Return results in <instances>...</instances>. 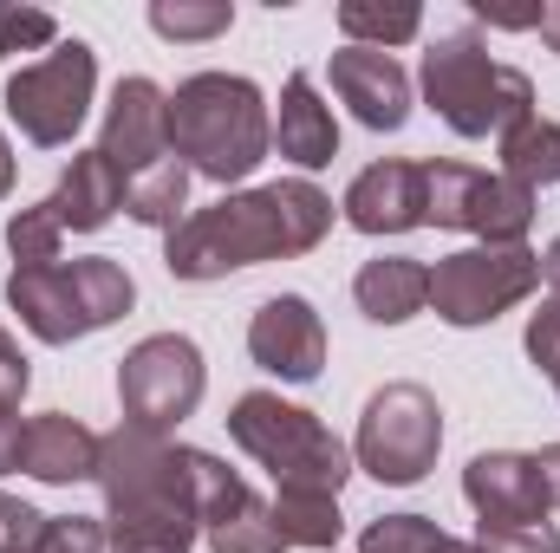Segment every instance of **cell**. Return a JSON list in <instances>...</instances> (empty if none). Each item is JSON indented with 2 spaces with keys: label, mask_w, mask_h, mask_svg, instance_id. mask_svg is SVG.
Masks as SVG:
<instances>
[{
  "label": "cell",
  "mask_w": 560,
  "mask_h": 553,
  "mask_svg": "<svg viewBox=\"0 0 560 553\" xmlns=\"http://www.w3.org/2000/svg\"><path fill=\"white\" fill-rule=\"evenodd\" d=\"M26 385H33V365H26V352L13 345V332L0 326V404H20Z\"/></svg>",
  "instance_id": "obj_34"
},
{
  "label": "cell",
  "mask_w": 560,
  "mask_h": 553,
  "mask_svg": "<svg viewBox=\"0 0 560 553\" xmlns=\"http://www.w3.org/2000/svg\"><path fill=\"white\" fill-rule=\"evenodd\" d=\"M541 280H548V293L560 299V235L548 242V255H541Z\"/></svg>",
  "instance_id": "obj_37"
},
{
  "label": "cell",
  "mask_w": 560,
  "mask_h": 553,
  "mask_svg": "<svg viewBox=\"0 0 560 553\" xmlns=\"http://www.w3.org/2000/svg\"><path fill=\"white\" fill-rule=\"evenodd\" d=\"M202 534H209V553H287V541H280V528H275V508L255 489L235 495Z\"/></svg>",
  "instance_id": "obj_25"
},
{
  "label": "cell",
  "mask_w": 560,
  "mask_h": 553,
  "mask_svg": "<svg viewBox=\"0 0 560 553\" xmlns=\"http://www.w3.org/2000/svg\"><path fill=\"white\" fill-rule=\"evenodd\" d=\"M443 548H450V534L430 515H378L359 534V553H443Z\"/></svg>",
  "instance_id": "obj_28"
},
{
  "label": "cell",
  "mask_w": 560,
  "mask_h": 553,
  "mask_svg": "<svg viewBox=\"0 0 560 553\" xmlns=\"http://www.w3.org/2000/svg\"><path fill=\"white\" fill-rule=\"evenodd\" d=\"M92 92H98V52L85 39H59L46 59L20 66L7 79V118L20 125L26 143L59 150V143L79 138V125L92 111Z\"/></svg>",
  "instance_id": "obj_7"
},
{
  "label": "cell",
  "mask_w": 560,
  "mask_h": 553,
  "mask_svg": "<svg viewBox=\"0 0 560 553\" xmlns=\"http://www.w3.org/2000/svg\"><path fill=\"white\" fill-rule=\"evenodd\" d=\"M548 378H555V391H560V365H555V372H548Z\"/></svg>",
  "instance_id": "obj_41"
},
{
  "label": "cell",
  "mask_w": 560,
  "mask_h": 553,
  "mask_svg": "<svg viewBox=\"0 0 560 553\" xmlns=\"http://www.w3.org/2000/svg\"><path fill=\"white\" fill-rule=\"evenodd\" d=\"M150 26L163 39H215L235 26L229 0H150Z\"/></svg>",
  "instance_id": "obj_26"
},
{
  "label": "cell",
  "mask_w": 560,
  "mask_h": 553,
  "mask_svg": "<svg viewBox=\"0 0 560 553\" xmlns=\"http://www.w3.org/2000/svg\"><path fill=\"white\" fill-rule=\"evenodd\" d=\"M39 534H46V515L13 502V495H0V553H33Z\"/></svg>",
  "instance_id": "obj_33"
},
{
  "label": "cell",
  "mask_w": 560,
  "mask_h": 553,
  "mask_svg": "<svg viewBox=\"0 0 560 553\" xmlns=\"http://www.w3.org/2000/svg\"><path fill=\"white\" fill-rule=\"evenodd\" d=\"M59 242H66V228H59V215H52L46 202L20 209V215L7 222V255H13V268H59Z\"/></svg>",
  "instance_id": "obj_27"
},
{
  "label": "cell",
  "mask_w": 560,
  "mask_h": 553,
  "mask_svg": "<svg viewBox=\"0 0 560 553\" xmlns=\"http://www.w3.org/2000/svg\"><path fill=\"white\" fill-rule=\"evenodd\" d=\"M326 79L339 92V105H352V118L365 131H405L411 118V72L392 59V52H372V46H339L326 59Z\"/></svg>",
  "instance_id": "obj_11"
},
{
  "label": "cell",
  "mask_w": 560,
  "mask_h": 553,
  "mask_svg": "<svg viewBox=\"0 0 560 553\" xmlns=\"http://www.w3.org/2000/svg\"><path fill=\"white\" fill-rule=\"evenodd\" d=\"M423 98L456 138H502L535 111V79L489 59L476 26H456L423 52Z\"/></svg>",
  "instance_id": "obj_3"
},
{
  "label": "cell",
  "mask_w": 560,
  "mask_h": 553,
  "mask_svg": "<svg viewBox=\"0 0 560 553\" xmlns=\"http://www.w3.org/2000/svg\"><path fill=\"white\" fill-rule=\"evenodd\" d=\"M66 274H72L79 313H85V326H92V332H98V326H112V319H125V313H131V299H138V280L125 274L112 255H85V261H72Z\"/></svg>",
  "instance_id": "obj_23"
},
{
  "label": "cell",
  "mask_w": 560,
  "mask_h": 553,
  "mask_svg": "<svg viewBox=\"0 0 560 553\" xmlns=\"http://www.w3.org/2000/svg\"><path fill=\"white\" fill-rule=\"evenodd\" d=\"M20 436H26V423L13 416V404H0V475L20 469Z\"/></svg>",
  "instance_id": "obj_35"
},
{
  "label": "cell",
  "mask_w": 560,
  "mask_h": 553,
  "mask_svg": "<svg viewBox=\"0 0 560 553\" xmlns=\"http://www.w3.org/2000/svg\"><path fill=\"white\" fill-rule=\"evenodd\" d=\"M46 209L59 215V228L92 235V228H105V222L125 209V169H118L105 150H72V163H66L59 189L46 196Z\"/></svg>",
  "instance_id": "obj_17"
},
{
  "label": "cell",
  "mask_w": 560,
  "mask_h": 553,
  "mask_svg": "<svg viewBox=\"0 0 560 553\" xmlns=\"http://www.w3.org/2000/svg\"><path fill=\"white\" fill-rule=\"evenodd\" d=\"M535 469H541V489H548V508H560V443L535 449Z\"/></svg>",
  "instance_id": "obj_36"
},
{
  "label": "cell",
  "mask_w": 560,
  "mask_h": 553,
  "mask_svg": "<svg viewBox=\"0 0 560 553\" xmlns=\"http://www.w3.org/2000/svg\"><path fill=\"white\" fill-rule=\"evenodd\" d=\"M522 345H528V358L541 365V372H555L560 365V299L548 293L535 313H528V332H522Z\"/></svg>",
  "instance_id": "obj_32"
},
{
  "label": "cell",
  "mask_w": 560,
  "mask_h": 553,
  "mask_svg": "<svg viewBox=\"0 0 560 553\" xmlns=\"http://www.w3.org/2000/svg\"><path fill=\"white\" fill-rule=\"evenodd\" d=\"M39 46H59V20H52L46 7L0 0V59H13V52H39Z\"/></svg>",
  "instance_id": "obj_29"
},
{
  "label": "cell",
  "mask_w": 560,
  "mask_h": 553,
  "mask_svg": "<svg viewBox=\"0 0 560 553\" xmlns=\"http://www.w3.org/2000/svg\"><path fill=\"white\" fill-rule=\"evenodd\" d=\"M436 449H443V411L423 385L398 378L365 398L359 436H352V469H365L385 489H411L436 469Z\"/></svg>",
  "instance_id": "obj_5"
},
{
  "label": "cell",
  "mask_w": 560,
  "mask_h": 553,
  "mask_svg": "<svg viewBox=\"0 0 560 553\" xmlns=\"http://www.w3.org/2000/svg\"><path fill=\"white\" fill-rule=\"evenodd\" d=\"M209 391V365H202V345L183 339V332H150L125 352L118 365V404H125V423L138 430H156L170 436L183 416H196Z\"/></svg>",
  "instance_id": "obj_9"
},
{
  "label": "cell",
  "mask_w": 560,
  "mask_h": 553,
  "mask_svg": "<svg viewBox=\"0 0 560 553\" xmlns=\"http://www.w3.org/2000/svg\"><path fill=\"white\" fill-rule=\"evenodd\" d=\"M20 469L46 489H72V482H92L98 475V436L66 411H46L26 423L20 436Z\"/></svg>",
  "instance_id": "obj_15"
},
{
  "label": "cell",
  "mask_w": 560,
  "mask_h": 553,
  "mask_svg": "<svg viewBox=\"0 0 560 553\" xmlns=\"http://www.w3.org/2000/svg\"><path fill=\"white\" fill-rule=\"evenodd\" d=\"M275 143H280V156L300 163V169H326V163L339 156V125H332V111L319 105V85H313L306 72H293V79L280 85Z\"/></svg>",
  "instance_id": "obj_18"
},
{
  "label": "cell",
  "mask_w": 560,
  "mask_h": 553,
  "mask_svg": "<svg viewBox=\"0 0 560 553\" xmlns=\"http://www.w3.org/2000/svg\"><path fill=\"white\" fill-rule=\"evenodd\" d=\"M170 150L189 176L242 183L275 150V118L255 79L242 72H196L170 92Z\"/></svg>",
  "instance_id": "obj_2"
},
{
  "label": "cell",
  "mask_w": 560,
  "mask_h": 553,
  "mask_svg": "<svg viewBox=\"0 0 560 553\" xmlns=\"http://www.w3.org/2000/svg\"><path fill=\"white\" fill-rule=\"evenodd\" d=\"M476 553H560L555 521H476Z\"/></svg>",
  "instance_id": "obj_30"
},
{
  "label": "cell",
  "mask_w": 560,
  "mask_h": 553,
  "mask_svg": "<svg viewBox=\"0 0 560 553\" xmlns=\"http://www.w3.org/2000/svg\"><path fill=\"white\" fill-rule=\"evenodd\" d=\"M463 495L476 508V521H548V489L535 456L522 449H482L463 469Z\"/></svg>",
  "instance_id": "obj_14"
},
{
  "label": "cell",
  "mask_w": 560,
  "mask_h": 553,
  "mask_svg": "<svg viewBox=\"0 0 560 553\" xmlns=\"http://www.w3.org/2000/svg\"><path fill=\"white\" fill-rule=\"evenodd\" d=\"M339 209L359 235H411V228H423V163L385 156V163L359 169Z\"/></svg>",
  "instance_id": "obj_13"
},
{
  "label": "cell",
  "mask_w": 560,
  "mask_h": 553,
  "mask_svg": "<svg viewBox=\"0 0 560 553\" xmlns=\"http://www.w3.org/2000/svg\"><path fill=\"white\" fill-rule=\"evenodd\" d=\"M229 436L242 456H255L275 489H313V495H339L352 475V449L319 423L313 411L287 404L280 391H248L229 411Z\"/></svg>",
  "instance_id": "obj_4"
},
{
  "label": "cell",
  "mask_w": 560,
  "mask_h": 553,
  "mask_svg": "<svg viewBox=\"0 0 560 553\" xmlns=\"http://www.w3.org/2000/svg\"><path fill=\"white\" fill-rule=\"evenodd\" d=\"M13 196V143H7V131H0V202Z\"/></svg>",
  "instance_id": "obj_38"
},
{
  "label": "cell",
  "mask_w": 560,
  "mask_h": 553,
  "mask_svg": "<svg viewBox=\"0 0 560 553\" xmlns=\"http://www.w3.org/2000/svg\"><path fill=\"white\" fill-rule=\"evenodd\" d=\"M502 176L509 183H522V189H548V183H560V125H548L541 111H528L522 125H509L502 131Z\"/></svg>",
  "instance_id": "obj_20"
},
{
  "label": "cell",
  "mask_w": 560,
  "mask_h": 553,
  "mask_svg": "<svg viewBox=\"0 0 560 553\" xmlns=\"http://www.w3.org/2000/svg\"><path fill=\"white\" fill-rule=\"evenodd\" d=\"M125 215L143 228H176L189 215V169L176 156H163L138 176H125Z\"/></svg>",
  "instance_id": "obj_21"
},
{
  "label": "cell",
  "mask_w": 560,
  "mask_h": 553,
  "mask_svg": "<svg viewBox=\"0 0 560 553\" xmlns=\"http://www.w3.org/2000/svg\"><path fill=\"white\" fill-rule=\"evenodd\" d=\"M535 189L509 183L502 169H469V163H423V222L430 228H463L476 242H528L535 228Z\"/></svg>",
  "instance_id": "obj_8"
},
{
  "label": "cell",
  "mask_w": 560,
  "mask_h": 553,
  "mask_svg": "<svg viewBox=\"0 0 560 553\" xmlns=\"http://www.w3.org/2000/svg\"><path fill=\"white\" fill-rule=\"evenodd\" d=\"M339 33H346V46H372V52H392V46H405V39H418L423 33V13L411 0H346L339 7Z\"/></svg>",
  "instance_id": "obj_24"
},
{
  "label": "cell",
  "mask_w": 560,
  "mask_h": 553,
  "mask_svg": "<svg viewBox=\"0 0 560 553\" xmlns=\"http://www.w3.org/2000/svg\"><path fill=\"white\" fill-rule=\"evenodd\" d=\"M275 528L287 548H339L346 534V515H339V495H313V489H275Z\"/></svg>",
  "instance_id": "obj_22"
},
{
  "label": "cell",
  "mask_w": 560,
  "mask_h": 553,
  "mask_svg": "<svg viewBox=\"0 0 560 553\" xmlns=\"http://www.w3.org/2000/svg\"><path fill=\"white\" fill-rule=\"evenodd\" d=\"M332 235V196L306 176H287L268 189H235L209 209H189L170 228L163 268L176 280H229L261 261H293L313 255Z\"/></svg>",
  "instance_id": "obj_1"
},
{
  "label": "cell",
  "mask_w": 560,
  "mask_h": 553,
  "mask_svg": "<svg viewBox=\"0 0 560 553\" xmlns=\"http://www.w3.org/2000/svg\"><path fill=\"white\" fill-rule=\"evenodd\" d=\"M443 553H476V541H450Z\"/></svg>",
  "instance_id": "obj_40"
},
{
  "label": "cell",
  "mask_w": 560,
  "mask_h": 553,
  "mask_svg": "<svg viewBox=\"0 0 560 553\" xmlns=\"http://www.w3.org/2000/svg\"><path fill=\"white\" fill-rule=\"evenodd\" d=\"M535 33H541V39L560 52V0H555V7H541V26H535Z\"/></svg>",
  "instance_id": "obj_39"
},
{
  "label": "cell",
  "mask_w": 560,
  "mask_h": 553,
  "mask_svg": "<svg viewBox=\"0 0 560 553\" xmlns=\"http://www.w3.org/2000/svg\"><path fill=\"white\" fill-rule=\"evenodd\" d=\"M248 358L261 372H275L280 385H313L326 365V326L313 313V299L275 293L255 319H248Z\"/></svg>",
  "instance_id": "obj_10"
},
{
  "label": "cell",
  "mask_w": 560,
  "mask_h": 553,
  "mask_svg": "<svg viewBox=\"0 0 560 553\" xmlns=\"http://www.w3.org/2000/svg\"><path fill=\"white\" fill-rule=\"evenodd\" d=\"M33 553H105V521L92 515H46V534Z\"/></svg>",
  "instance_id": "obj_31"
},
{
  "label": "cell",
  "mask_w": 560,
  "mask_h": 553,
  "mask_svg": "<svg viewBox=\"0 0 560 553\" xmlns=\"http://www.w3.org/2000/svg\"><path fill=\"white\" fill-rule=\"evenodd\" d=\"M541 286V255L528 242H476V248H456L430 268V306L443 326H495L509 306H522L528 293Z\"/></svg>",
  "instance_id": "obj_6"
},
{
  "label": "cell",
  "mask_w": 560,
  "mask_h": 553,
  "mask_svg": "<svg viewBox=\"0 0 560 553\" xmlns=\"http://www.w3.org/2000/svg\"><path fill=\"white\" fill-rule=\"evenodd\" d=\"M98 150L125 176L163 163L170 156V92L156 79H118V92L105 105V138H98Z\"/></svg>",
  "instance_id": "obj_12"
},
{
  "label": "cell",
  "mask_w": 560,
  "mask_h": 553,
  "mask_svg": "<svg viewBox=\"0 0 560 553\" xmlns=\"http://www.w3.org/2000/svg\"><path fill=\"white\" fill-rule=\"evenodd\" d=\"M352 299H359V313L372 326H405V319H418L430 306V268L411 261V255H378V261L359 268Z\"/></svg>",
  "instance_id": "obj_19"
},
{
  "label": "cell",
  "mask_w": 560,
  "mask_h": 553,
  "mask_svg": "<svg viewBox=\"0 0 560 553\" xmlns=\"http://www.w3.org/2000/svg\"><path fill=\"white\" fill-rule=\"evenodd\" d=\"M7 306L20 313V326L39 339V345H72L85 339V313H79V293L66 268H13L7 274Z\"/></svg>",
  "instance_id": "obj_16"
}]
</instances>
